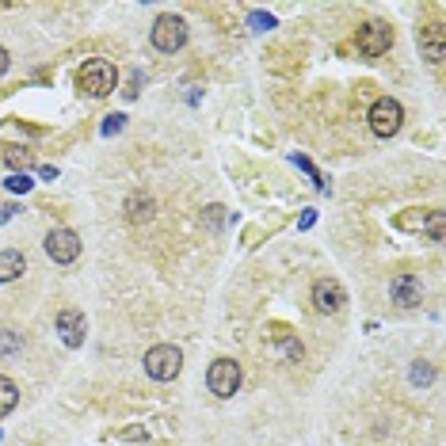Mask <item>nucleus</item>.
Masks as SVG:
<instances>
[{
	"instance_id": "nucleus-1",
	"label": "nucleus",
	"mask_w": 446,
	"mask_h": 446,
	"mask_svg": "<svg viewBox=\"0 0 446 446\" xmlns=\"http://www.w3.org/2000/svg\"><path fill=\"white\" fill-rule=\"evenodd\" d=\"M115 65L111 61H103V58H92V61H84V69L77 73V88L84 92V96H92V100H103V96H111L115 92Z\"/></svg>"
},
{
	"instance_id": "nucleus-2",
	"label": "nucleus",
	"mask_w": 446,
	"mask_h": 446,
	"mask_svg": "<svg viewBox=\"0 0 446 446\" xmlns=\"http://www.w3.org/2000/svg\"><path fill=\"white\" fill-rule=\"evenodd\" d=\"M179 370H183V355H179V347L157 344V347L145 351V374L153 378V382H172Z\"/></svg>"
},
{
	"instance_id": "nucleus-3",
	"label": "nucleus",
	"mask_w": 446,
	"mask_h": 446,
	"mask_svg": "<svg viewBox=\"0 0 446 446\" xmlns=\"http://www.w3.org/2000/svg\"><path fill=\"white\" fill-rule=\"evenodd\" d=\"M401 122H404V107L397 100L382 96L374 107H370V130H374L378 138H393L397 130H401Z\"/></svg>"
},
{
	"instance_id": "nucleus-4",
	"label": "nucleus",
	"mask_w": 446,
	"mask_h": 446,
	"mask_svg": "<svg viewBox=\"0 0 446 446\" xmlns=\"http://www.w3.org/2000/svg\"><path fill=\"white\" fill-rule=\"evenodd\" d=\"M206 385H210L214 397H233L236 389H241V366L233 363V358H217V363H210V370H206Z\"/></svg>"
},
{
	"instance_id": "nucleus-5",
	"label": "nucleus",
	"mask_w": 446,
	"mask_h": 446,
	"mask_svg": "<svg viewBox=\"0 0 446 446\" xmlns=\"http://www.w3.org/2000/svg\"><path fill=\"white\" fill-rule=\"evenodd\" d=\"M183 42H187V23L179 16H160L153 23V46L160 54H176Z\"/></svg>"
},
{
	"instance_id": "nucleus-6",
	"label": "nucleus",
	"mask_w": 446,
	"mask_h": 446,
	"mask_svg": "<svg viewBox=\"0 0 446 446\" xmlns=\"http://www.w3.org/2000/svg\"><path fill=\"white\" fill-rule=\"evenodd\" d=\"M389 42H393V31H389V23L382 20H370L358 27V50L366 54V58H382L389 50Z\"/></svg>"
},
{
	"instance_id": "nucleus-7",
	"label": "nucleus",
	"mask_w": 446,
	"mask_h": 446,
	"mask_svg": "<svg viewBox=\"0 0 446 446\" xmlns=\"http://www.w3.org/2000/svg\"><path fill=\"white\" fill-rule=\"evenodd\" d=\"M46 255H50L54 263H73L80 255V236L73 229H54L46 236Z\"/></svg>"
},
{
	"instance_id": "nucleus-8",
	"label": "nucleus",
	"mask_w": 446,
	"mask_h": 446,
	"mask_svg": "<svg viewBox=\"0 0 446 446\" xmlns=\"http://www.w3.org/2000/svg\"><path fill=\"white\" fill-rule=\"evenodd\" d=\"M344 301H347V294L336 279H317L313 282V309L317 313H339Z\"/></svg>"
},
{
	"instance_id": "nucleus-9",
	"label": "nucleus",
	"mask_w": 446,
	"mask_h": 446,
	"mask_svg": "<svg viewBox=\"0 0 446 446\" xmlns=\"http://www.w3.org/2000/svg\"><path fill=\"white\" fill-rule=\"evenodd\" d=\"M389 290H393V301L401 309L420 306V298H423V287H420V279H416V275H397V279L389 282Z\"/></svg>"
},
{
	"instance_id": "nucleus-10",
	"label": "nucleus",
	"mask_w": 446,
	"mask_h": 446,
	"mask_svg": "<svg viewBox=\"0 0 446 446\" xmlns=\"http://www.w3.org/2000/svg\"><path fill=\"white\" fill-rule=\"evenodd\" d=\"M58 332L65 347H80L84 344V313L80 309H61L58 313Z\"/></svg>"
},
{
	"instance_id": "nucleus-11",
	"label": "nucleus",
	"mask_w": 446,
	"mask_h": 446,
	"mask_svg": "<svg viewBox=\"0 0 446 446\" xmlns=\"http://www.w3.org/2000/svg\"><path fill=\"white\" fill-rule=\"evenodd\" d=\"M420 42H423V54H427V61H431V65H439V61L446 58V27H442V23L423 27V31H420Z\"/></svg>"
},
{
	"instance_id": "nucleus-12",
	"label": "nucleus",
	"mask_w": 446,
	"mask_h": 446,
	"mask_svg": "<svg viewBox=\"0 0 446 446\" xmlns=\"http://www.w3.org/2000/svg\"><path fill=\"white\" fill-rule=\"evenodd\" d=\"M23 271H27V260H23V252H16V248L0 252V282H12V279H20Z\"/></svg>"
},
{
	"instance_id": "nucleus-13",
	"label": "nucleus",
	"mask_w": 446,
	"mask_h": 446,
	"mask_svg": "<svg viewBox=\"0 0 446 446\" xmlns=\"http://www.w3.org/2000/svg\"><path fill=\"white\" fill-rule=\"evenodd\" d=\"M16 404H20V389H16L12 378H4V374H0V420H4V416L12 412Z\"/></svg>"
},
{
	"instance_id": "nucleus-14",
	"label": "nucleus",
	"mask_w": 446,
	"mask_h": 446,
	"mask_svg": "<svg viewBox=\"0 0 446 446\" xmlns=\"http://www.w3.org/2000/svg\"><path fill=\"white\" fill-rule=\"evenodd\" d=\"M408 382L420 385V389H427V385L435 382V366L423 363V358H420V363H412V370H408Z\"/></svg>"
},
{
	"instance_id": "nucleus-15",
	"label": "nucleus",
	"mask_w": 446,
	"mask_h": 446,
	"mask_svg": "<svg viewBox=\"0 0 446 446\" xmlns=\"http://www.w3.org/2000/svg\"><path fill=\"white\" fill-rule=\"evenodd\" d=\"M126 206H130V222H149V214H153V203L141 198V195H134Z\"/></svg>"
},
{
	"instance_id": "nucleus-16",
	"label": "nucleus",
	"mask_w": 446,
	"mask_h": 446,
	"mask_svg": "<svg viewBox=\"0 0 446 446\" xmlns=\"http://www.w3.org/2000/svg\"><path fill=\"white\" fill-rule=\"evenodd\" d=\"M4 160H8V164H12V168H16V172H23V168H31V164H35L27 149H4Z\"/></svg>"
},
{
	"instance_id": "nucleus-17",
	"label": "nucleus",
	"mask_w": 446,
	"mask_h": 446,
	"mask_svg": "<svg viewBox=\"0 0 446 446\" xmlns=\"http://www.w3.org/2000/svg\"><path fill=\"white\" fill-rule=\"evenodd\" d=\"M4 183H8V191H16V195H27V191H31V187H35V179L27 176V172H12V176L4 179Z\"/></svg>"
},
{
	"instance_id": "nucleus-18",
	"label": "nucleus",
	"mask_w": 446,
	"mask_h": 446,
	"mask_svg": "<svg viewBox=\"0 0 446 446\" xmlns=\"http://www.w3.org/2000/svg\"><path fill=\"white\" fill-rule=\"evenodd\" d=\"M442 233H446V214L431 210V217H427V236H431V241H442Z\"/></svg>"
},
{
	"instance_id": "nucleus-19",
	"label": "nucleus",
	"mask_w": 446,
	"mask_h": 446,
	"mask_svg": "<svg viewBox=\"0 0 446 446\" xmlns=\"http://www.w3.org/2000/svg\"><path fill=\"white\" fill-rule=\"evenodd\" d=\"M248 27H252V31H271V27H275V16H271V12H252V16H248Z\"/></svg>"
},
{
	"instance_id": "nucleus-20",
	"label": "nucleus",
	"mask_w": 446,
	"mask_h": 446,
	"mask_svg": "<svg viewBox=\"0 0 446 446\" xmlns=\"http://www.w3.org/2000/svg\"><path fill=\"white\" fill-rule=\"evenodd\" d=\"M16 347H23V339L12 336V332H0V351H16Z\"/></svg>"
},
{
	"instance_id": "nucleus-21",
	"label": "nucleus",
	"mask_w": 446,
	"mask_h": 446,
	"mask_svg": "<svg viewBox=\"0 0 446 446\" xmlns=\"http://www.w3.org/2000/svg\"><path fill=\"white\" fill-rule=\"evenodd\" d=\"M122 126H126V119H122V115H111L107 122H103V134H107V138H111V134H119V130H122Z\"/></svg>"
},
{
	"instance_id": "nucleus-22",
	"label": "nucleus",
	"mask_w": 446,
	"mask_h": 446,
	"mask_svg": "<svg viewBox=\"0 0 446 446\" xmlns=\"http://www.w3.org/2000/svg\"><path fill=\"white\" fill-rule=\"evenodd\" d=\"M282 355H287L290 363H298V358H301V344H298V339H287V344H282Z\"/></svg>"
},
{
	"instance_id": "nucleus-23",
	"label": "nucleus",
	"mask_w": 446,
	"mask_h": 446,
	"mask_svg": "<svg viewBox=\"0 0 446 446\" xmlns=\"http://www.w3.org/2000/svg\"><path fill=\"white\" fill-rule=\"evenodd\" d=\"M313 222H317V214H313V210H306V214H301V222H298V225H301V229H309Z\"/></svg>"
},
{
	"instance_id": "nucleus-24",
	"label": "nucleus",
	"mask_w": 446,
	"mask_h": 446,
	"mask_svg": "<svg viewBox=\"0 0 446 446\" xmlns=\"http://www.w3.org/2000/svg\"><path fill=\"white\" fill-rule=\"evenodd\" d=\"M8 61H12V58H8V50H4V46H0V77H4V73H8Z\"/></svg>"
}]
</instances>
